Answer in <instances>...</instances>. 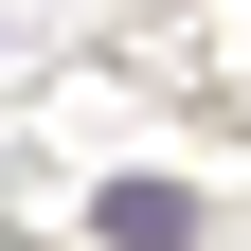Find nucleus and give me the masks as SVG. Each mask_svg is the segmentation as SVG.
I'll use <instances>...</instances> for the list:
<instances>
[{
    "label": "nucleus",
    "mask_w": 251,
    "mask_h": 251,
    "mask_svg": "<svg viewBox=\"0 0 251 251\" xmlns=\"http://www.w3.org/2000/svg\"><path fill=\"white\" fill-rule=\"evenodd\" d=\"M108 233H126V251H198V198H179V179H126Z\"/></svg>",
    "instance_id": "f257e3e1"
}]
</instances>
